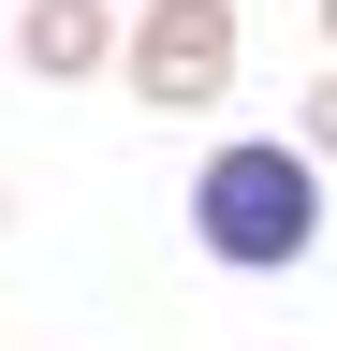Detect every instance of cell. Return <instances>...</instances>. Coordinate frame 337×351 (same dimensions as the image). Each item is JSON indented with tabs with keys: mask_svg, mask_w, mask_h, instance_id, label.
<instances>
[{
	"mask_svg": "<svg viewBox=\"0 0 337 351\" xmlns=\"http://www.w3.org/2000/svg\"><path fill=\"white\" fill-rule=\"evenodd\" d=\"M323 219H337V161L308 132H220L191 161V249L220 278H293L323 263Z\"/></svg>",
	"mask_w": 337,
	"mask_h": 351,
	"instance_id": "1",
	"label": "cell"
},
{
	"mask_svg": "<svg viewBox=\"0 0 337 351\" xmlns=\"http://www.w3.org/2000/svg\"><path fill=\"white\" fill-rule=\"evenodd\" d=\"M235 73H249V0H147L132 59H117V88H132L147 117H220Z\"/></svg>",
	"mask_w": 337,
	"mask_h": 351,
	"instance_id": "2",
	"label": "cell"
},
{
	"mask_svg": "<svg viewBox=\"0 0 337 351\" xmlns=\"http://www.w3.org/2000/svg\"><path fill=\"white\" fill-rule=\"evenodd\" d=\"M132 59V15L117 0H15V73L30 88H89Z\"/></svg>",
	"mask_w": 337,
	"mask_h": 351,
	"instance_id": "3",
	"label": "cell"
},
{
	"mask_svg": "<svg viewBox=\"0 0 337 351\" xmlns=\"http://www.w3.org/2000/svg\"><path fill=\"white\" fill-rule=\"evenodd\" d=\"M293 132H308V147H323V161H337V59H323V73H308V103H293Z\"/></svg>",
	"mask_w": 337,
	"mask_h": 351,
	"instance_id": "4",
	"label": "cell"
},
{
	"mask_svg": "<svg viewBox=\"0 0 337 351\" xmlns=\"http://www.w3.org/2000/svg\"><path fill=\"white\" fill-rule=\"evenodd\" d=\"M308 15H323V44H337V0H308Z\"/></svg>",
	"mask_w": 337,
	"mask_h": 351,
	"instance_id": "5",
	"label": "cell"
}]
</instances>
